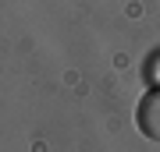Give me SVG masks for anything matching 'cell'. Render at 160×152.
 Masks as SVG:
<instances>
[{
	"label": "cell",
	"instance_id": "1",
	"mask_svg": "<svg viewBox=\"0 0 160 152\" xmlns=\"http://www.w3.org/2000/svg\"><path fill=\"white\" fill-rule=\"evenodd\" d=\"M135 127L146 138L160 141V89H149L135 106Z\"/></svg>",
	"mask_w": 160,
	"mask_h": 152
}]
</instances>
